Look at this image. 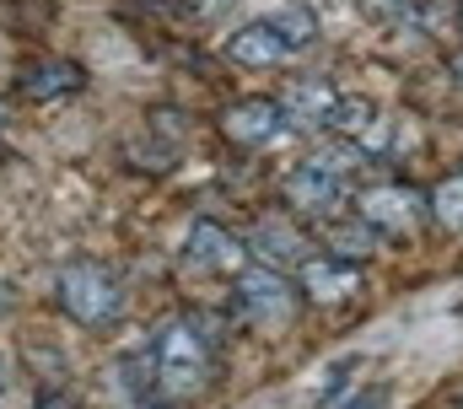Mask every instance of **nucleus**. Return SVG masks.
I'll use <instances>...</instances> for the list:
<instances>
[{"label": "nucleus", "instance_id": "f257e3e1", "mask_svg": "<svg viewBox=\"0 0 463 409\" xmlns=\"http://www.w3.org/2000/svg\"><path fill=\"white\" fill-rule=\"evenodd\" d=\"M151 394L162 404H200L216 383V361H211V339L200 334V323L189 312H173L151 328Z\"/></svg>", "mask_w": 463, "mask_h": 409}, {"label": "nucleus", "instance_id": "f03ea898", "mask_svg": "<svg viewBox=\"0 0 463 409\" xmlns=\"http://www.w3.org/2000/svg\"><path fill=\"white\" fill-rule=\"evenodd\" d=\"M361 167V151L335 140V146H318L307 162H297L280 184V200L291 215H307V221H329L340 204L350 200V178Z\"/></svg>", "mask_w": 463, "mask_h": 409}, {"label": "nucleus", "instance_id": "7ed1b4c3", "mask_svg": "<svg viewBox=\"0 0 463 409\" xmlns=\"http://www.w3.org/2000/svg\"><path fill=\"white\" fill-rule=\"evenodd\" d=\"M54 297H60V307H65L71 323L103 328V323H114L118 307H124V286H118V275L109 264H98V259H71V264L60 270V281H54Z\"/></svg>", "mask_w": 463, "mask_h": 409}, {"label": "nucleus", "instance_id": "20e7f679", "mask_svg": "<svg viewBox=\"0 0 463 409\" xmlns=\"http://www.w3.org/2000/svg\"><path fill=\"white\" fill-rule=\"evenodd\" d=\"M426 210H431V200H426L420 189H410V184H372V189L355 195V215H361L372 232H383V237L415 232Z\"/></svg>", "mask_w": 463, "mask_h": 409}, {"label": "nucleus", "instance_id": "39448f33", "mask_svg": "<svg viewBox=\"0 0 463 409\" xmlns=\"http://www.w3.org/2000/svg\"><path fill=\"white\" fill-rule=\"evenodd\" d=\"M297 297H302V291H297L280 270H269V264H248V270L237 275V307H242L248 323H286L291 307H297Z\"/></svg>", "mask_w": 463, "mask_h": 409}, {"label": "nucleus", "instance_id": "423d86ee", "mask_svg": "<svg viewBox=\"0 0 463 409\" xmlns=\"http://www.w3.org/2000/svg\"><path fill=\"white\" fill-rule=\"evenodd\" d=\"M216 129L227 135L237 151H264V146H269L280 129H291V124H286V113H280L275 98H237L232 108H222Z\"/></svg>", "mask_w": 463, "mask_h": 409}, {"label": "nucleus", "instance_id": "0eeeda50", "mask_svg": "<svg viewBox=\"0 0 463 409\" xmlns=\"http://www.w3.org/2000/svg\"><path fill=\"white\" fill-rule=\"evenodd\" d=\"M184 259L194 270H211V275H242L248 270V243L232 237L222 221H194L189 237H184Z\"/></svg>", "mask_w": 463, "mask_h": 409}, {"label": "nucleus", "instance_id": "6e6552de", "mask_svg": "<svg viewBox=\"0 0 463 409\" xmlns=\"http://www.w3.org/2000/svg\"><path fill=\"white\" fill-rule=\"evenodd\" d=\"M297 291L307 302H350L361 291V264L335 259V253H313L297 264Z\"/></svg>", "mask_w": 463, "mask_h": 409}, {"label": "nucleus", "instance_id": "1a4fd4ad", "mask_svg": "<svg viewBox=\"0 0 463 409\" xmlns=\"http://www.w3.org/2000/svg\"><path fill=\"white\" fill-rule=\"evenodd\" d=\"M248 253H253V264H269V270H291V264H302V259H313V243L297 232V221H286V215H275V221H259L248 237Z\"/></svg>", "mask_w": 463, "mask_h": 409}, {"label": "nucleus", "instance_id": "9d476101", "mask_svg": "<svg viewBox=\"0 0 463 409\" xmlns=\"http://www.w3.org/2000/svg\"><path fill=\"white\" fill-rule=\"evenodd\" d=\"M329 135L345 140V146H355V151L366 157V151H383L388 119H383V108H377L372 98H340L335 113H329Z\"/></svg>", "mask_w": 463, "mask_h": 409}, {"label": "nucleus", "instance_id": "9b49d317", "mask_svg": "<svg viewBox=\"0 0 463 409\" xmlns=\"http://www.w3.org/2000/svg\"><path fill=\"white\" fill-rule=\"evenodd\" d=\"M227 54L237 60V65L269 71V65H286L297 49H291V38L280 33V22H275V16H259V22H248V27H237V33H232Z\"/></svg>", "mask_w": 463, "mask_h": 409}, {"label": "nucleus", "instance_id": "f8f14e48", "mask_svg": "<svg viewBox=\"0 0 463 409\" xmlns=\"http://www.w3.org/2000/svg\"><path fill=\"white\" fill-rule=\"evenodd\" d=\"M81 65H71V60H27L22 71H16V98L27 102H54V98H71V92H81Z\"/></svg>", "mask_w": 463, "mask_h": 409}, {"label": "nucleus", "instance_id": "ddd939ff", "mask_svg": "<svg viewBox=\"0 0 463 409\" xmlns=\"http://www.w3.org/2000/svg\"><path fill=\"white\" fill-rule=\"evenodd\" d=\"M335 102H340V92H335L329 81L307 76V81H291V87H286L280 113H286V124H291V129H329Z\"/></svg>", "mask_w": 463, "mask_h": 409}, {"label": "nucleus", "instance_id": "4468645a", "mask_svg": "<svg viewBox=\"0 0 463 409\" xmlns=\"http://www.w3.org/2000/svg\"><path fill=\"white\" fill-rule=\"evenodd\" d=\"M324 237H329V253H335V259L361 264V259L377 248V237H383V232H372L361 215H345V221H335V215H329V221H324Z\"/></svg>", "mask_w": 463, "mask_h": 409}, {"label": "nucleus", "instance_id": "2eb2a0df", "mask_svg": "<svg viewBox=\"0 0 463 409\" xmlns=\"http://www.w3.org/2000/svg\"><path fill=\"white\" fill-rule=\"evenodd\" d=\"M426 200H431V215H437L448 232H463V173H448Z\"/></svg>", "mask_w": 463, "mask_h": 409}, {"label": "nucleus", "instance_id": "dca6fc26", "mask_svg": "<svg viewBox=\"0 0 463 409\" xmlns=\"http://www.w3.org/2000/svg\"><path fill=\"white\" fill-rule=\"evenodd\" d=\"M372 22H388V27H415L420 16H426V5L420 0H355Z\"/></svg>", "mask_w": 463, "mask_h": 409}, {"label": "nucleus", "instance_id": "f3484780", "mask_svg": "<svg viewBox=\"0 0 463 409\" xmlns=\"http://www.w3.org/2000/svg\"><path fill=\"white\" fill-rule=\"evenodd\" d=\"M388 404V388H366V394H355L350 404H340V409H383Z\"/></svg>", "mask_w": 463, "mask_h": 409}, {"label": "nucleus", "instance_id": "a211bd4d", "mask_svg": "<svg viewBox=\"0 0 463 409\" xmlns=\"http://www.w3.org/2000/svg\"><path fill=\"white\" fill-rule=\"evenodd\" d=\"M189 5H194L200 16H222V11H227L232 0H189Z\"/></svg>", "mask_w": 463, "mask_h": 409}, {"label": "nucleus", "instance_id": "6ab92c4d", "mask_svg": "<svg viewBox=\"0 0 463 409\" xmlns=\"http://www.w3.org/2000/svg\"><path fill=\"white\" fill-rule=\"evenodd\" d=\"M129 409H173V404H162V399H135Z\"/></svg>", "mask_w": 463, "mask_h": 409}, {"label": "nucleus", "instance_id": "aec40b11", "mask_svg": "<svg viewBox=\"0 0 463 409\" xmlns=\"http://www.w3.org/2000/svg\"><path fill=\"white\" fill-rule=\"evenodd\" d=\"M448 71H453V76H458V81H463V49H458V54H453V60H448Z\"/></svg>", "mask_w": 463, "mask_h": 409}, {"label": "nucleus", "instance_id": "412c9836", "mask_svg": "<svg viewBox=\"0 0 463 409\" xmlns=\"http://www.w3.org/2000/svg\"><path fill=\"white\" fill-rule=\"evenodd\" d=\"M0 394H5V356H0Z\"/></svg>", "mask_w": 463, "mask_h": 409}, {"label": "nucleus", "instance_id": "4be33fe9", "mask_svg": "<svg viewBox=\"0 0 463 409\" xmlns=\"http://www.w3.org/2000/svg\"><path fill=\"white\" fill-rule=\"evenodd\" d=\"M0 124H5V108H0Z\"/></svg>", "mask_w": 463, "mask_h": 409}]
</instances>
